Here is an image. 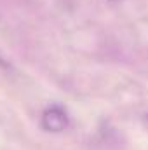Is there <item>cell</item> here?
<instances>
[{"label":"cell","mask_w":148,"mask_h":150,"mask_svg":"<svg viewBox=\"0 0 148 150\" xmlns=\"http://www.w3.org/2000/svg\"><path fill=\"white\" fill-rule=\"evenodd\" d=\"M110 2H122V0H110Z\"/></svg>","instance_id":"2"},{"label":"cell","mask_w":148,"mask_h":150,"mask_svg":"<svg viewBox=\"0 0 148 150\" xmlns=\"http://www.w3.org/2000/svg\"><path fill=\"white\" fill-rule=\"evenodd\" d=\"M68 126V115L61 107H49L42 113V127L49 133H61Z\"/></svg>","instance_id":"1"}]
</instances>
